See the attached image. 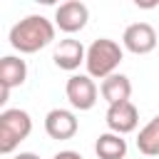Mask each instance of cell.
<instances>
[{"instance_id":"cell-9","label":"cell","mask_w":159,"mask_h":159,"mask_svg":"<svg viewBox=\"0 0 159 159\" xmlns=\"http://www.w3.org/2000/svg\"><path fill=\"white\" fill-rule=\"evenodd\" d=\"M84 60H87V50H84V45H82L80 40H75V37L60 40L57 47H55V52H52V62H55L60 70H67V72L77 70Z\"/></svg>"},{"instance_id":"cell-8","label":"cell","mask_w":159,"mask_h":159,"mask_svg":"<svg viewBox=\"0 0 159 159\" xmlns=\"http://www.w3.org/2000/svg\"><path fill=\"white\" fill-rule=\"evenodd\" d=\"M104 122L109 127V132L124 137L129 132L137 129L139 124V109L132 104V102H119V104H112L107 107V114H104Z\"/></svg>"},{"instance_id":"cell-7","label":"cell","mask_w":159,"mask_h":159,"mask_svg":"<svg viewBox=\"0 0 159 159\" xmlns=\"http://www.w3.org/2000/svg\"><path fill=\"white\" fill-rule=\"evenodd\" d=\"M87 20H89V10H87V5L80 2V0H67V2H62V5L55 10V25H57L62 32H67V35L80 32V30L87 25Z\"/></svg>"},{"instance_id":"cell-14","label":"cell","mask_w":159,"mask_h":159,"mask_svg":"<svg viewBox=\"0 0 159 159\" xmlns=\"http://www.w3.org/2000/svg\"><path fill=\"white\" fill-rule=\"evenodd\" d=\"M52 159H82V154L75 152V149H62V152H57Z\"/></svg>"},{"instance_id":"cell-1","label":"cell","mask_w":159,"mask_h":159,"mask_svg":"<svg viewBox=\"0 0 159 159\" xmlns=\"http://www.w3.org/2000/svg\"><path fill=\"white\" fill-rule=\"evenodd\" d=\"M55 40V25L45 15H27L10 27V45L20 55H32Z\"/></svg>"},{"instance_id":"cell-11","label":"cell","mask_w":159,"mask_h":159,"mask_svg":"<svg viewBox=\"0 0 159 159\" xmlns=\"http://www.w3.org/2000/svg\"><path fill=\"white\" fill-rule=\"evenodd\" d=\"M99 92H102V97L107 99L109 107H112V104H119V102H129V97H132V82H129L127 75L114 72V75H109L107 80H102Z\"/></svg>"},{"instance_id":"cell-15","label":"cell","mask_w":159,"mask_h":159,"mask_svg":"<svg viewBox=\"0 0 159 159\" xmlns=\"http://www.w3.org/2000/svg\"><path fill=\"white\" fill-rule=\"evenodd\" d=\"M15 159H40V157H37V154H32V152H20Z\"/></svg>"},{"instance_id":"cell-3","label":"cell","mask_w":159,"mask_h":159,"mask_svg":"<svg viewBox=\"0 0 159 159\" xmlns=\"http://www.w3.org/2000/svg\"><path fill=\"white\" fill-rule=\"evenodd\" d=\"M32 132V119L25 109L12 107L0 112V154H12L20 142H25Z\"/></svg>"},{"instance_id":"cell-10","label":"cell","mask_w":159,"mask_h":159,"mask_svg":"<svg viewBox=\"0 0 159 159\" xmlns=\"http://www.w3.org/2000/svg\"><path fill=\"white\" fill-rule=\"evenodd\" d=\"M27 80V65L25 60L15 57V55H5L0 60V89H12V87H20L25 84Z\"/></svg>"},{"instance_id":"cell-6","label":"cell","mask_w":159,"mask_h":159,"mask_svg":"<svg viewBox=\"0 0 159 159\" xmlns=\"http://www.w3.org/2000/svg\"><path fill=\"white\" fill-rule=\"evenodd\" d=\"M80 129V122L75 117V112L70 109H62V107H55L45 114V132L50 139H57V142H65V139H72Z\"/></svg>"},{"instance_id":"cell-2","label":"cell","mask_w":159,"mask_h":159,"mask_svg":"<svg viewBox=\"0 0 159 159\" xmlns=\"http://www.w3.org/2000/svg\"><path fill=\"white\" fill-rule=\"evenodd\" d=\"M124 60V50L119 47V42L109 40V37H99L94 40L89 47H87V60H84V67H87V75L94 80H107L109 75L117 72L119 62Z\"/></svg>"},{"instance_id":"cell-12","label":"cell","mask_w":159,"mask_h":159,"mask_svg":"<svg viewBox=\"0 0 159 159\" xmlns=\"http://www.w3.org/2000/svg\"><path fill=\"white\" fill-rule=\"evenodd\" d=\"M94 154L99 159H124L127 157V139L114 132H104L94 142Z\"/></svg>"},{"instance_id":"cell-13","label":"cell","mask_w":159,"mask_h":159,"mask_svg":"<svg viewBox=\"0 0 159 159\" xmlns=\"http://www.w3.org/2000/svg\"><path fill=\"white\" fill-rule=\"evenodd\" d=\"M137 149L144 157H159V114L149 119L137 134Z\"/></svg>"},{"instance_id":"cell-4","label":"cell","mask_w":159,"mask_h":159,"mask_svg":"<svg viewBox=\"0 0 159 159\" xmlns=\"http://www.w3.org/2000/svg\"><path fill=\"white\" fill-rule=\"evenodd\" d=\"M157 42H159V35L149 22H132L122 35V47L129 50L132 55H149L157 47Z\"/></svg>"},{"instance_id":"cell-5","label":"cell","mask_w":159,"mask_h":159,"mask_svg":"<svg viewBox=\"0 0 159 159\" xmlns=\"http://www.w3.org/2000/svg\"><path fill=\"white\" fill-rule=\"evenodd\" d=\"M65 94L70 104L80 112H87L97 104V84L89 75H72L65 84Z\"/></svg>"}]
</instances>
